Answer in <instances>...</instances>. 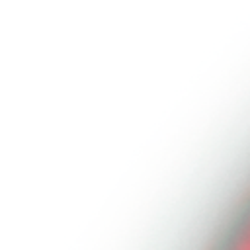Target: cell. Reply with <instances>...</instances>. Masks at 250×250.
<instances>
[{"label": "cell", "mask_w": 250, "mask_h": 250, "mask_svg": "<svg viewBox=\"0 0 250 250\" xmlns=\"http://www.w3.org/2000/svg\"><path fill=\"white\" fill-rule=\"evenodd\" d=\"M230 250H250V225L238 234V238H236V242L232 244Z\"/></svg>", "instance_id": "obj_1"}]
</instances>
